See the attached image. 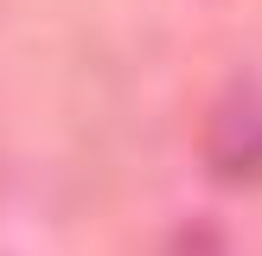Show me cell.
Instances as JSON below:
<instances>
[{
  "label": "cell",
  "instance_id": "obj_1",
  "mask_svg": "<svg viewBox=\"0 0 262 256\" xmlns=\"http://www.w3.org/2000/svg\"><path fill=\"white\" fill-rule=\"evenodd\" d=\"M205 166L230 186L262 179V90L230 83L205 115Z\"/></svg>",
  "mask_w": 262,
  "mask_h": 256
}]
</instances>
